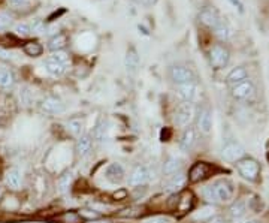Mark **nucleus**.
I'll return each mask as SVG.
<instances>
[{
  "mask_svg": "<svg viewBox=\"0 0 269 223\" xmlns=\"http://www.w3.org/2000/svg\"><path fill=\"white\" fill-rule=\"evenodd\" d=\"M183 163H181V159L176 158V156H169L165 163H163V174L166 177H171V175H175L179 173V169H181Z\"/></svg>",
  "mask_w": 269,
  "mask_h": 223,
  "instance_id": "obj_22",
  "label": "nucleus"
},
{
  "mask_svg": "<svg viewBox=\"0 0 269 223\" xmlns=\"http://www.w3.org/2000/svg\"><path fill=\"white\" fill-rule=\"evenodd\" d=\"M14 30H15L16 35H18V36H21V38H26V36L32 35V29H30V26H29V24H26V23L16 24Z\"/></svg>",
  "mask_w": 269,
  "mask_h": 223,
  "instance_id": "obj_32",
  "label": "nucleus"
},
{
  "mask_svg": "<svg viewBox=\"0 0 269 223\" xmlns=\"http://www.w3.org/2000/svg\"><path fill=\"white\" fill-rule=\"evenodd\" d=\"M214 35H215V38H217L219 41L226 42V41H229V39H230L232 32H230V27H229L226 23L220 21L217 26L214 27Z\"/></svg>",
  "mask_w": 269,
  "mask_h": 223,
  "instance_id": "obj_26",
  "label": "nucleus"
},
{
  "mask_svg": "<svg viewBox=\"0 0 269 223\" xmlns=\"http://www.w3.org/2000/svg\"><path fill=\"white\" fill-rule=\"evenodd\" d=\"M142 223H171V219L165 216H154V217L145 219Z\"/></svg>",
  "mask_w": 269,
  "mask_h": 223,
  "instance_id": "obj_37",
  "label": "nucleus"
},
{
  "mask_svg": "<svg viewBox=\"0 0 269 223\" xmlns=\"http://www.w3.org/2000/svg\"><path fill=\"white\" fill-rule=\"evenodd\" d=\"M106 130H108L106 120L105 118H100L99 122H97V125H96V127H95V130H93V138L97 143H103L105 138H106Z\"/></svg>",
  "mask_w": 269,
  "mask_h": 223,
  "instance_id": "obj_27",
  "label": "nucleus"
},
{
  "mask_svg": "<svg viewBox=\"0 0 269 223\" xmlns=\"http://www.w3.org/2000/svg\"><path fill=\"white\" fill-rule=\"evenodd\" d=\"M81 214L85 217H97V213H88V210H82Z\"/></svg>",
  "mask_w": 269,
  "mask_h": 223,
  "instance_id": "obj_42",
  "label": "nucleus"
},
{
  "mask_svg": "<svg viewBox=\"0 0 269 223\" xmlns=\"http://www.w3.org/2000/svg\"><path fill=\"white\" fill-rule=\"evenodd\" d=\"M191 199H193V196L190 195V193H186L184 196H183V202H184V205H181V207H179V208H181L183 211H187L189 208H190V204H191Z\"/></svg>",
  "mask_w": 269,
  "mask_h": 223,
  "instance_id": "obj_38",
  "label": "nucleus"
},
{
  "mask_svg": "<svg viewBox=\"0 0 269 223\" xmlns=\"http://www.w3.org/2000/svg\"><path fill=\"white\" fill-rule=\"evenodd\" d=\"M248 223H256V222H248Z\"/></svg>",
  "mask_w": 269,
  "mask_h": 223,
  "instance_id": "obj_44",
  "label": "nucleus"
},
{
  "mask_svg": "<svg viewBox=\"0 0 269 223\" xmlns=\"http://www.w3.org/2000/svg\"><path fill=\"white\" fill-rule=\"evenodd\" d=\"M41 108L44 112L47 114H51V115H56V114H62L66 111V105L63 104V100L56 97V96H47L42 104H41Z\"/></svg>",
  "mask_w": 269,
  "mask_h": 223,
  "instance_id": "obj_8",
  "label": "nucleus"
},
{
  "mask_svg": "<svg viewBox=\"0 0 269 223\" xmlns=\"http://www.w3.org/2000/svg\"><path fill=\"white\" fill-rule=\"evenodd\" d=\"M196 141H197V130L189 126L184 129V133L181 136V140H179V148L183 151H190L194 147Z\"/></svg>",
  "mask_w": 269,
  "mask_h": 223,
  "instance_id": "obj_13",
  "label": "nucleus"
},
{
  "mask_svg": "<svg viewBox=\"0 0 269 223\" xmlns=\"http://www.w3.org/2000/svg\"><path fill=\"white\" fill-rule=\"evenodd\" d=\"M168 75H169L171 81L174 84H176V85H181V84L194 81L193 72L189 69V67H186L183 64H174V66H171L169 71H168Z\"/></svg>",
  "mask_w": 269,
  "mask_h": 223,
  "instance_id": "obj_4",
  "label": "nucleus"
},
{
  "mask_svg": "<svg viewBox=\"0 0 269 223\" xmlns=\"http://www.w3.org/2000/svg\"><path fill=\"white\" fill-rule=\"evenodd\" d=\"M124 66H126V71H127V74H130V75H135L138 72L139 56H138L135 48H130L127 51V54H126V59H124Z\"/></svg>",
  "mask_w": 269,
  "mask_h": 223,
  "instance_id": "obj_18",
  "label": "nucleus"
},
{
  "mask_svg": "<svg viewBox=\"0 0 269 223\" xmlns=\"http://www.w3.org/2000/svg\"><path fill=\"white\" fill-rule=\"evenodd\" d=\"M15 82L14 72L5 63H0V89H11Z\"/></svg>",
  "mask_w": 269,
  "mask_h": 223,
  "instance_id": "obj_20",
  "label": "nucleus"
},
{
  "mask_svg": "<svg viewBox=\"0 0 269 223\" xmlns=\"http://www.w3.org/2000/svg\"><path fill=\"white\" fill-rule=\"evenodd\" d=\"M32 33H36V35H42V33H45V24L42 20H36L32 26Z\"/></svg>",
  "mask_w": 269,
  "mask_h": 223,
  "instance_id": "obj_34",
  "label": "nucleus"
},
{
  "mask_svg": "<svg viewBox=\"0 0 269 223\" xmlns=\"http://www.w3.org/2000/svg\"><path fill=\"white\" fill-rule=\"evenodd\" d=\"M124 175H126L124 168L117 162L110 163L105 169V178L112 184H120L124 180Z\"/></svg>",
  "mask_w": 269,
  "mask_h": 223,
  "instance_id": "obj_12",
  "label": "nucleus"
},
{
  "mask_svg": "<svg viewBox=\"0 0 269 223\" xmlns=\"http://www.w3.org/2000/svg\"><path fill=\"white\" fill-rule=\"evenodd\" d=\"M212 214H214V207H205V208H202L199 213H196L194 214V219H197V220H204V219H208V217H212Z\"/></svg>",
  "mask_w": 269,
  "mask_h": 223,
  "instance_id": "obj_33",
  "label": "nucleus"
},
{
  "mask_svg": "<svg viewBox=\"0 0 269 223\" xmlns=\"http://www.w3.org/2000/svg\"><path fill=\"white\" fill-rule=\"evenodd\" d=\"M67 130L74 135V136H79L84 133V127H85V120L82 117H72L69 118V122H67Z\"/></svg>",
  "mask_w": 269,
  "mask_h": 223,
  "instance_id": "obj_23",
  "label": "nucleus"
},
{
  "mask_svg": "<svg viewBox=\"0 0 269 223\" xmlns=\"http://www.w3.org/2000/svg\"><path fill=\"white\" fill-rule=\"evenodd\" d=\"M196 115L194 104H189V102H183L175 111V125L178 127H189Z\"/></svg>",
  "mask_w": 269,
  "mask_h": 223,
  "instance_id": "obj_2",
  "label": "nucleus"
},
{
  "mask_svg": "<svg viewBox=\"0 0 269 223\" xmlns=\"http://www.w3.org/2000/svg\"><path fill=\"white\" fill-rule=\"evenodd\" d=\"M247 77H248V74H247L245 67H244V66H238V67H233V69L229 72L226 81H227V84H230L232 87H233V85H237V84H239V82L248 80Z\"/></svg>",
  "mask_w": 269,
  "mask_h": 223,
  "instance_id": "obj_21",
  "label": "nucleus"
},
{
  "mask_svg": "<svg viewBox=\"0 0 269 223\" xmlns=\"http://www.w3.org/2000/svg\"><path fill=\"white\" fill-rule=\"evenodd\" d=\"M229 211H230V216H232V217L241 219V217L245 214V211H247V205H245L244 201H235V202H233V204L230 205Z\"/></svg>",
  "mask_w": 269,
  "mask_h": 223,
  "instance_id": "obj_28",
  "label": "nucleus"
},
{
  "mask_svg": "<svg viewBox=\"0 0 269 223\" xmlns=\"http://www.w3.org/2000/svg\"><path fill=\"white\" fill-rule=\"evenodd\" d=\"M42 51H44V48L38 42H27L24 45V53L30 57H39L42 54Z\"/></svg>",
  "mask_w": 269,
  "mask_h": 223,
  "instance_id": "obj_29",
  "label": "nucleus"
},
{
  "mask_svg": "<svg viewBox=\"0 0 269 223\" xmlns=\"http://www.w3.org/2000/svg\"><path fill=\"white\" fill-rule=\"evenodd\" d=\"M208 174V165L205 162H197L191 171H190V180L191 181H199Z\"/></svg>",
  "mask_w": 269,
  "mask_h": 223,
  "instance_id": "obj_25",
  "label": "nucleus"
},
{
  "mask_svg": "<svg viewBox=\"0 0 269 223\" xmlns=\"http://www.w3.org/2000/svg\"><path fill=\"white\" fill-rule=\"evenodd\" d=\"M157 2H158V0H136V3H139L141 6H145V8H151Z\"/></svg>",
  "mask_w": 269,
  "mask_h": 223,
  "instance_id": "obj_39",
  "label": "nucleus"
},
{
  "mask_svg": "<svg viewBox=\"0 0 269 223\" xmlns=\"http://www.w3.org/2000/svg\"><path fill=\"white\" fill-rule=\"evenodd\" d=\"M199 21H201V24H204L205 27L214 29L222 20L219 18L217 11L212 9V8H206V9H202V11H201V14H199Z\"/></svg>",
  "mask_w": 269,
  "mask_h": 223,
  "instance_id": "obj_14",
  "label": "nucleus"
},
{
  "mask_svg": "<svg viewBox=\"0 0 269 223\" xmlns=\"http://www.w3.org/2000/svg\"><path fill=\"white\" fill-rule=\"evenodd\" d=\"M237 168H238V173L248 181H256L259 177V173H260L259 162L251 159V158H244V159L238 160Z\"/></svg>",
  "mask_w": 269,
  "mask_h": 223,
  "instance_id": "obj_3",
  "label": "nucleus"
},
{
  "mask_svg": "<svg viewBox=\"0 0 269 223\" xmlns=\"http://www.w3.org/2000/svg\"><path fill=\"white\" fill-rule=\"evenodd\" d=\"M186 183H187V175H184V174H181V173H178V174L169 177V180H168L165 189H166L168 192L175 193V192H178V191H181V189L186 186Z\"/></svg>",
  "mask_w": 269,
  "mask_h": 223,
  "instance_id": "obj_19",
  "label": "nucleus"
},
{
  "mask_svg": "<svg viewBox=\"0 0 269 223\" xmlns=\"http://www.w3.org/2000/svg\"><path fill=\"white\" fill-rule=\"evenodd\" d=\"M9 3L14 8H21V6L29 5V0H9Z\"/></svg>",
  "mask_w": 269,
  "mask_h": 223,
  "instance_id": "obj_40",
  "label": "nucleus"
},
{
  "mask_svg": "<svg viewBox=\"0 0 269 223\" xmlns=\"http://www.w3.org/2000/svg\"><path fill=\"white\" fill-rule=\"evenodd\" d=\"M54 60H57L59 63H62V64H64V66H69V63H70V57H69V54L66 53V51H56V53H52V56H51Z\"/></svg>",
  "mask_w": 269,
  "mask_h": 223,
  "instance_id": "obj_30",
  "label": "nucleus"
},
{
  "mask_svg": "<svg viewBox=\"0 0 269 223\" xmlns=\"http://www.w3.org/2000/svg\"><path fill=\"white\" fill-rule=\"evenodd\" d=\"M197 129L204 135H208L212 130V111L209 107H204L197 114Z\"/></svg>",
  "mask_w": 269,
  "mask_h": 223,
  "instance_id": "obj_11",
  "label": "nucleus"
},
{
  "mask_svg": "<svg viewBox=\"0 0 269 223\" xmlns=\"http://www.w3.org/2000/svg\"><path fill=\"white\" fill-rule=\"evenodd\" d=\"M209 223H226V222H224V219H223V217L215 216V217H212V219L209 220Z\"/></svg>",
  "mask_w": 269,
  "mask_h": 223,
  "instance_id": "obj_41",
  "label": "nucleus"
},
{
  "mask_svg": "<svg viewBox=\"0 0 269 223\" xmlns=\"http://www.w3.org/2000/svg\"><path fill=\"white\" fill-rule=\"evenodd\" d=\"M222 158L226 162H238L245 158V150L235 141H227L222 148Z\"/></svg>",
  "mask_w": 269,
  "mask_h": 223,
  "instance_id": "obj_5",
  "label": "nucleus"
},
{
  "mask_svg": "<svg viewBox=\"0 0 269 223\" xmlns=\"http://www.w3.org/2000/svg\"><path fill=\"white\" fill-rule=\"evenodd\" d=\"M176 95L179 96V99H181L183 102L194 104V102L199 99V85L196 84V81L176 85Z\"/></svg>",
  "mask_w": 269,
  "mask_h": 223,
  "instance_id": "obj_6",
  "label": "nucleus"
},
{
  "mask_svg": "<svg viewBox=\"0 0 269 223\" xmlns=\"http://www.w3.org/2000/svg\"><path fill=\"white\" fill-rule=\"evenodd\" d=\"M253 95H254V85L250 80H245L232 87V96L235 99L245 100V99H250Z\"/></svg>",
  "mask_w": 269,
  "mask_h": 223,
  "instance_id": "obj_10",
  "label": "nucleus"
},
{
  "mask_svg": "<svg viewBox=\"0 0 269 223\" xmlns=\"http://www.w3.org/2000/svg\"><path fill=\"white\" fill-rule=\"evenodd\" d=\"M44 66H45L47 72H48L51 77H54V78H59V77L64 75V72H66V69H67V66L59 63L57 60H54L52 57H48V59L45 60Z\"/></svg>",
  "mask_w": 269,
  "mask_h": 223,
  "instance_id": "obj_17",
  "label": "nucleus"
},
{
  "mask_svg": "<svg viewBox=\"0 0 269 223\" xmlns=\"http://www.w3.org/2000/svg\"><path fill=\"white\" fill-rule=\"evenodd\" d=\"M70 181H72V175H70V174H64V175L60 178L59 184H60V191H62V192H66V191H67L69 186H70Z\"/></svg>",
  "mask_w": 269,
  "mask_h": 223,
  "instance_id": "obj_35",
  "label": "nucleus"
},
{
  "mask_svg": "<svg viewBox=\"0 0 269 223\" xmlns=\"http://www.w3.org/2000/svg\"><path fill=\"white\" fill-rule=\"evenodd\" d=\"M219 202H229L233 198V184L227 180H220L212 184Z\"/></svg>",
  "mask_w": 269,
  "mask_h": 223,
  "instance_id": "obj_7",
  "label": "nucleus"
},
{
  "mask_svg": "<svg viewBox=\"0 0 269 223\" xmlns=\"http://www.w3.org/2000/svg\"><path fill=\"white\" fill-rule=\"evenodd\" d=\"M90 223H111V222H105V220H96V222H90Z\"/></svg>",
  "mask_w": 269,
  "mask_h": 223,
  "instance_id": "obj_43",
  "label": "nucleus"
},
{
  "mask_svg": "<svg viewBox=\"0 0 269 223\" xmlns=\"http://www.w3.org/2000/svg\"><path fill=\"white\" fill-rule=\"evenodd\" d=\"M5 183L8 187L14 189V191H18V189H21L23 186V174L20 169L16 168H11L6 171L5 174Z\"/></svg>",
  "mask_w": 269,
  "mask_h": 223,
  "instance_id": "obj_15",
  "label": "nucleus"
},
{
  "mask_svg": "<svg viewBox=\"0 0 269 223\" xmlns=\"http://www.w3.org/2000/svg\"><path fill=\"white\" fill-rule=\"evenodd\" d=\"M230 59L229 49L222 45V44H215L209 49V64L214 69H223L224 66H227Z\"/></svg>",
  "mask_w": 269,
  "mask_h": 223,
  "instance_id": "obj_1",
  "label": "nucleus"
},
{
  "mask_svg": "<svg viewBox=\"0 0 269 223\" xmlns=\"http://www.w3.org/2000/svg\"><path fill=\"white\" fill-rule=\"evenodd\" d=\"M202 193H204V198H205L206 202H209V204H219L217 196H215V192H214L212 184H211V186H206V187L204 189Z\"/></svg>",
  "mask_w": 269,
  "mask_h": 223,
  "instance_id": "obj_31",
  "label": "nucleus"
},
{
  "mask_svg": "<svg viewBox=\"0 0 269 223\" xmlns=\"http://www.w3.org/2000/svg\"><path fill=\"white\" fill-rule=\"evenodd\" d=\"M150 180V171L147 166L143 165H138L133 168V171L129 175V186L132 187H138V186H143L147 184Z\"/></svg>",
  "mask_w": 269,
  "mask_h": 223,
  "instance_id": "obj_9",
  "label": "nucleus"
},
{
  "mask_svg": "<svg viewBox=\"0 0 269 223\" xmlns=\"http://www.w3.org/2000/svg\"><path fill=\"white\" fill-rule=\"evenodd\" d=\"M66 45H67V38H66V35H63V33H57V35H54L48 42V48L52 51V53H56V51H62Z\"/></svg>",
  "mask_w": 269,
  "mask_h": 223,
  "instance_id": "obj_24",
  "label": "nucleus"
},
{
  "mask_svg": "<svg viewBox=\"0 0 269 223\" xmlns=\"http://www.w3.org/2000/svg\"><path fill=\"white\" fill-rule=\"evenodd\" d=\"M93 150V140L90 135H81L77 141V154L81 159H85L90 156V153Z\"/></svg>",
  "mask_w": 269,
  "mask_h": 223,
  "instance_id": "obj_16",
  "label": "nucleus"
},
{
  "mask_svg": "<svg viewBox=\"0 0 269 223\" xmlns=\"http://www.w3.org/2000/svg\"><path fill=\"white\" fill-rule=\"evenodd\" d=\"M12 23V18L6 14H0V32L2 30H6Z\"/></svg>",
  "mask_w": 269,
  "mask_h": 223,
  "instance_id": "obj_36",
  "label": "nucleus"
}]
</instances>
